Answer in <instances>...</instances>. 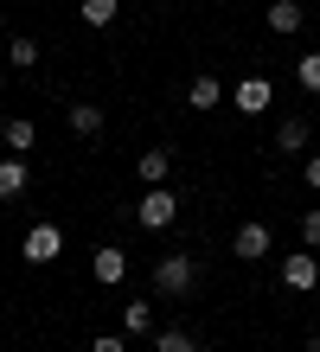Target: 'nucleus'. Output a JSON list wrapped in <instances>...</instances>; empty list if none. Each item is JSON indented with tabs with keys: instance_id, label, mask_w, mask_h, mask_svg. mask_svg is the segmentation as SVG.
Returning <instances> with one entry per match:
<instances>
[{
	"instance_id": "obj_8",
	"label": "nucleus",
	"mask_w": 320,
	"mask_h": 352,
	"mask_svg": "<svg viewBox=\"0 0 320 352\" xmlns=\"http://www.w3.org/2000/svg\"><path fill=\"white\" fill-rule=\"evenodd\" d=\"M263 19H269V32H275V38H288V32H301V19H308V13H301V0H269V13H263Z\"/></svg>"
},
{
	"instance_id": "obj_25",
	"label": "nucleus",
	"mask_w": 320,
	"mask_h": 352,
	"mask_svg": "<svg viewBox=\"0 0 320 352\" xmlns=\"http://www.w3.org/2000/svg\"><path fill=\"white\" fill-rule=\"evenodd\" d=\"M0 84H7V65H0Z\"/></svg>"
},
{
	"instance_id": "obj_13",
	"label": "nucleus",
	"mask_w": 320,
	"mask_h": 352,
	"mask_svg": "<svg viewBox=\"0 0 320 352\" xmlns=\"http://www.w3.org/2000/svg\"><path fill=\"white\" fill-rule=\"evenodd\" d=\"M122 327H128V340H135V333H154V307H147V301H128L122 307Z\"/></svg>"
},
{
	"instance_id": "obj_14",
	"label": "nucleus",
	"mask_w": 320,
	"mask_h": 352,
	"mask_svg": "<svg viewBox=\"0 0 320 352\" xmlns=\"http://www.w3.org/2000/svg\"><path fill=\"white\" fill-rule=\"evenodd\" d=\"M77 13H83V26H109L122 13V0H77Z\"/></svg>"
},
{
	"instance_id": "obj_1",
	"label": "nucleus",
	"mask_w": 320,
	"mask_h": 352,
	"mask_svg": "<svg viewBox=\"0 0 320 352\" xmlns=\"http://www.w3.org/2000/svg\"><path fill=\"white\" fill-rule=\"evenodd\" d=\"M135 218L147 224V231H167V224L180 218V192H173V186H147L141 205H135Z\"/></svg>"
},
{
	"instance_id": "obj_21",
	"label": "nucleus",
	"mask_w": 320,
	"mask_h": 352,
	"mask_svg": "<svg viewBox=\"0 0 320 352\" xmlns=\"http://www.w3.org/2000/svg\"><path fill=\"white\" fill-rule=\"evenodd\" d=\"M90 352H128V340H122V333H103V340H96Z\"/></svg>"
},
{
	"instance_id": "obj_5",
	"label": "nucleus",
	"mask_w": 320,
	"mask_h": 352,
	"mask_svg": "<svg viewBox=\"0 0 320 352\" xmlns=\"http://www.w3.org/2000/svg\"><path fill=\"white\" fill-rule=\"evenodd\" d=\"M58 250H64V231H58V224H32V231H26V263L45 269V263H58Z\"/></svg>"
},
{
	"instance_id": "obj_2",
	"label": "nucleus",
	"mask_w": 320,
	"mask_h": 352,
	"mask_svg": "<svg viewBox=\"0 0 320 352\" xmlns=\"http://www.w3.org/2000/svg\"><path fill=\"white\" fill-rule=\"evenodd\" d=\"M269 243H275V237H269V224H256V218H250V224H237V237H231V256H237V263H263V256H269Z\"/></svg>"
},
{
	"instance_id": "obj_22",
	"label": "nucleus",
	"mask_w": 320,
	"mask_h": 352,
	"mask_svg": "<svg viewBox=\"0 0 320 352\" xmlns=\"http://www.w3.org/2000/svg\"><path fill=\"white\" fill-rule=\"evenodd\" d=\"M308 186L320 192V154H308Z\"/></svg>"
},
{
	"instance_id": "obj_6",
	"label": "nucleus",
	"mask_w": 320,
	"mask_h": 352,
	"mask_svg": "<svg viewBox=\"0 0 320 352\" xmlns=\"http://www.w3.org/2000/svg\"><path fill=\"white\" fill-rule=\"evenodd\" d=\"M218 102H224V84H218V77H192V84H186V109H199V116H211V109H218Z\"/></svg>"
},
{
	"instance_id": "obj_10",
	"label": "nucleus",
	"mask_w": 320,
	"mask_h": 352,
	"mask_svg": "<svg viewBox=\"0 0 320 352\" xmlns=\"http://www.w3.org/2000/svg\"><path fill=\"white\" fill-rule=\"evenodd\" d=\"M282 282L295 288V295H308V288L320 282V263L314 256H282Z\"/></svg>"
},
{
	"instance_id": "obj_17",
	"label": "nucleus",
	"mask_w": 320,
	"mask_h": 352,
	"mask_svg": "<svg viewBox=\"0 0 320 352\" xmlns=\"http://www.w3.org/2000/svg\"><path fill=\"white\" fill-rule=\"evenodd\" d=\"M7 65L13 71H32L39 65V38H13V45H7Z\"/></svg>"
},
{
	"instance_id": "obj_16",
	"label": "nucleus",
	"mask_w": 320,
	"mask_h": 352,
	"mask_svg": "<svg viewBox=\"0 0 320 352\" xmlns=\"http://www.w3.org/2000/svg\"><path fill=\"white\" fill-rule=\"evenodd\" d=\"M32 141H39V129H32L26 116H13V122H7V148H13V154H32Z\"/></svg>"
},
{
	"instance_id": "obj_9",
	"label": "nucleus",
	"mask_w": 320,
	"mask_h": 352,
	"mask_svg": "<svg viewBox=\"0 0 320 352\" xmlns=\"http://www.w3.org/2000/svg\"><path fill=\"white\" fill-rule=\"evenodd\" d=\"M90 269H96V282H103V288H116V282L128 276V256L116 250V243H103V250L90 256Z\"/></svg>"
},
{
	"instance_id": "obj_7",
	"label": "nucleus",
	"mask_w": 320,
	"mask_h": 352,
	"mask_svg": "<svg viewBox=\"0 0 320 352\" xmlns=\"http://www.w3.org/2000/svg\"><path fill=\"white\" fill-rule=\"evenodd\" d=\"M167 173H173V148H147L135 160V179L141 186H167Z\"/></svg>"
},
{
	"instance_id": "obj_18",
	"label": "nucleus",
	"mask_w": 320,
	"mask_h": 352,
	"mask_svg": "<svg viewBox=\"0 0 320 352\" xmlns=\"http://www.w3.org/2000/svg\"><path fill=\"white\" fill-rule=\"evenodd\" d=\"M295 84H301L308 96H320V52H308L301 65H295Z\"/></svg>"
},
{
	"instance_id": "obj_24",
	"label": "nucleus",
	"mask_w": 320,
	"mask_h": 352,
	"mask_svg": "<svg viewBox=\"0 0 320 352\" xmlns=\"http://www.w3.org/2000/svg\"><path fill=\"white\" fill-rule=\"evenodd\" d=\"M0 148H7V122H0Z\"/></svg>"
},
{
	"instance_id": "obj_4",
	"label": "nucleus",
	"mask_w": 320,
	"mask_h": 352,
	"mask_svg": "<svg viewBox=\"0 0 320 352\" xmlns=\"http://www.w3.org/2000/svg\"><path fill=\"white\" fill-rule=\"evenodd\" d=\"M269 102H275V90H269V77H244V84L231 90V109H237V116H263Z\"/></svg>"
},
{
	"instance_id": "obj_15",
	"label": "nucleus",
	"mask_w": 320,
	"mask_h": 352,
	"mask_svg": "<svg viewBox=\"0 0 320 352\" xmlns=\"http://www.w3.org/2000/svg\"><path fill=\"white\" fill-rule=\"evenodd\" d=\"M71 129L77 135H103V109L96 102H71Z\"/></svg>"
},
{
	"instance_id": "obj_20",
	"label": "nucleus",
	"mask_w": 320,
	"mask_h": 352,
	"mask_svg": "<svg viewBox=\"0 0 320 352\" xmlns=\"http://www.w3.org/2000/svg\"><path fill=\"white\" fill-rule=\"evenodd\" d=\"M301 243H308V250H320V212L301 218Z\"/></svg>"
},
{
	"instance_id": "obj_12",
	"label": "nucleus",
	"mask_w": 320,
	"mask_h": 352,
	"mask_svg": "<svg viewBox=\"0 0 320 352\" xmlns=\"http://www.w3.org/2000/svg\"><path fill=\"white\" fill-rule=\"evenodd\" d=\"M275 148H282V154H301L308 148V116H288L282 129H275Z\"/></svg>"
},
{
	"instance_id": "obj_11",
	"label": "nucleus",
	"mask_w": 320,
	"mask_h": 352,
	"mask_svg": "<svg viewBox=\"0 0 320 352\" xmlns=\"http://www.w3.org/2000/svg\"><path fill=\"white\" fill-rule=\"evenodd\" d=\"M26 192V154H7L0 160V199H19Z\"/></svg>"
},
{
	"instance_id": "obj_19",
	"label": "nucleus",
	"mask_w": 320,
	"mask_h": 352,
	"mask_svg": "<svg viewBox=\"0 0 320 352\" xmlns=\"http://www.w3.org/2000/svg\"><path fill=\"white\" fill-rule=\"evenodd\" d=\"M154 352H192V333H180V327H160V333H154Z\"/></svg>"
},
{
	"instance_id": "obj_3",
	"label": "nucleus",
	"mask_w": 320,
	"mask_h": 352,
	"mask_svg": "<svg viewBox=\"0 0 320 352\" xmlns=\"http://www.w3.org/2000/svg\"><path fill=\"white\" fill-rule=\"evenodd\" d=\"M192 276H199L192 256H160V263H154V288H160V295H186Z\"/></svg>"
},
{
	"instance_id": "obj_23",
	"label": "nucleus",
	"mask_w": 320,
	"mask_h": 352,
	"mask_svg": "<svg viewBox=\"0 0 320 352\" xmlns=\"http://www.w3.org/2000/svg\"><path fill=\"white\" fill-rule=\"evenodd\" d=\"M308 352H320V327H314V340H308Z\"/></svg>"
}]
</instances>
